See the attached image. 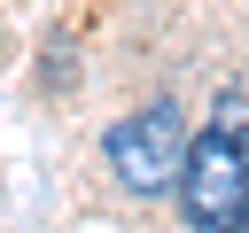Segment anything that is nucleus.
Instances as JSON below:
<instances>
[{
    "label": "nucleus",
    "instance_id": "nucleus-1",
    "mask_svg": "<svg viewBox=\"0 0 249 233\" xmlns=\"http://www.w3.org/2000/svg\"><path fill=\"white\" fill-rule=\"evenodd\" d=\"M179 217L187 233H249V132H241L233 93H218V116L187 140Z\"/></svg>",
    "mask_w": 249,
    "mask_h": 233
},
{
    "label": "nucleus",
    "instance_id": "nucleus-2",
    "mask_svg": "<svg viewBox=\"0 0 249 233\" xmlns=\"http://www.w3.org/2000/svg\"><path fill=\"white\" fill-rule=\"evenodd\" d=\"M187 116H179V101L171 93H156V101H140L132 116H117L109 132H101V163H109V179L124 186V194H171L179 186V163H187Z\"/></svg>",
    "mask_w": 249,
    "mask_h": 233
}]
</instances>
